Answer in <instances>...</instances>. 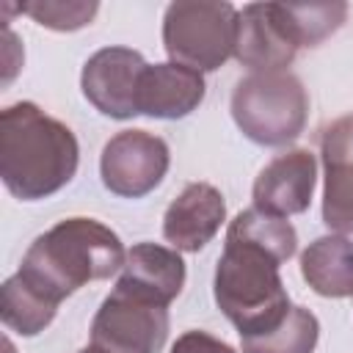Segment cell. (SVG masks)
Returning a JSON list of instances; mask_svg holds the SVG:
<instances>
[{
    "label": "cell",
    "instance_id": "cell-21",
    "mask_svg": "<svg viewBox=\"0 0 353 353\" xmlns=\"http://www.w3.org/2000/svg\"><path fill=\"white\" fill-rule=\"evenodd\" d=\"M171 353H234V347L207 331H185L174 342Z\"/></svg>",
    "mask_w": 353,
    "mask_h": 353
},
{
    "label": "cell",
    "instance_id": "cell-12",
    "mask_svg": "<svg viewBox=\"0 0 353 353\" xmlns=\"http://www.w3.org/2000/svg\"><path fill=\"white\" fill-rule=\"evenodd\" d=\"M226 221V201L210 182H190L163 215V237L176 251H201Z\"/></svg>",
    "mask_w": 353,
    "mask_h": 353
},
{
    "label": "cell",
    "instance_id": "cell-17",
    "mask_svg": "<svg viewBox=\"0 0 353 353\" xmlns=\"http://www.w3.org/2000/svg\"><path fill=\"white\" fill-rule=\"evenodd\" d=\"M226 237L251 243V245L268 251L270 256H276L279 262H287L298 248V234H295L292 223L287 218L268 215L256 207L237 212L226 229Z\"/></svg>",
    "mask_w": 353,
    "mask_h": 353
},
{
    "label": "cell",
    "instance_id": "cell-6",
    "mask_svg": "<svg viewBox=\"0 0 353 353\" xmlns=\"http://www.w3.org/2000/svg\"><path fill=\"white\" fill-rule=\"evenodd\" d=\"M168 339V306L113 290L94 314L91 345L105 353H160Z\"/></svg>",
    "mask_w": 353,
    "mask_h": 353
},
{
    "label": "cell",
    "instance_id": "cell-1",
    "mask_svg": "<svg viewBox=\"0 0 353 353\" xmlns=\"http://www.w3.org/2000/svg\"><path fill=\"white\" fill-rule=\"evenodd\" d=\"M80 160L74 132L33 102L0 113V176L11 196L39 201L72 182Z\"/></svg>",
    "mask_w": 353,
    "mask_h": 353
},
{
    "label": "cell",
    "instance_id": "cell-18",
    "mask_svg": "<svg viewBox=\"0 0 353 353\" xmlns=\"http://www.w3.org/2000/svg\"><path fill=\"white\" fill-rule=\"evenodd\" d=\"M317 336H320L317 317L303 306H292L276 328L259 336H243L240 345L243 353H314Z\"/></svg>",
    "mask_w": 353,
    "mask_h": 353
},
{
    "label": "cell",
    "instance_id": "cell-9",
    "mask_svg": "<svg viewBox=\"0 0 353 353\" xmlns=\"http://www.w3.org/2000/svg\"><path fill=\"white\" fill-rule=\"evenodd\" d=\"M301 44L295 41L284 3H248L237 14L234 58L254 72H284Z\"/></svg>",
    "mask_w": 353,
    "mask_h": 353
},
{
    "label": "cell",
    "instance_id": "cell-15",
    "mask_svg": "<svg viewBox=\"0 0 353 353\" xmlns=\"http://www.w3.org/2000/svg\"><path fill=\"white\" fill-rule=\"evenodd\" d=\"M303 281L323 298L353 295V240L342 234H325L309 243L301 254Z\"/></svg>",
    "mask_w": 353,
    "mask_h": 353
},
{
    "label": "cell",
    "instance_id": "cell-7",
    "mask_svg": "<svg viewBox=\"0 0 353 353\" xmlns=\"http://www.w3.org/2000/svg\"><path fill=\"white\" fill-rule=\"evenodd\" d=\"M168 163L171 154L163 138L146 130H121L105 143L99 174L110 193L121 199H141L163 182Z\"/></svg>",
    "mask_w": 353,
    "mask_h": 353
},
{
    "label": "cell",
    "instance_id": "cell-16",
    "mask_svg": "<svg viewBox=\"0 0 353 353\" xmlns=\"http://www.w3.org/2000/svg\"><path fill=\"white\" fill-rule=\"evenodd\" d=\"M58 306L52 298H47L41 290L28 284L19 273L6 279L0 290V317L6 328L17 331L19 336H36L41 334L58 314Z\"/></svg>",
    "mask_w": 353,
    "mask_h": 353
},
{
    "label": "cell",
    "instance_id": "cell-19",
    "mask_svg": "<svg viewBox=\"0 0 353 353\" xmlns=\"http://www.w3.org/2000/svg\"><path fill=\"white\" fill-rule=\"evenodd\" d=\"M290 30L301 47H317L336 33L347 17L345 3H284Z\"/></svg>",
    "mask_w": 353,
    "mask_h": 353
},
{
    "label": "cell",
    "instance_id": "cell-13",
    "mask_svg": "<svg viewBox=\"0 0 353 353\" xmlns=\"http://www.w3.org/2000/svg\"><path fill=\"white\" fill-rule=\"evenodd\" d=\"M185 287V262L176 248L157 243H138L127 251V262L113 290L141 301L168 306Z\"/></svg>",
    "mask_w": 353,
    "mask_h": 353
},
{
    "label": "cell",
    "instance_id": "cell-2",
    "mask_svg": "<svg viewBox=\"0 0 353 353\" xmlns=\"http://www.w3.org/2000/svg\"><path fill=\"white\" fill-rule=\"evenodd\" d=\"M124 262L127 251L110 226L94 218H66L30 243L17 273L61 303L88 281L110 279Z\"/></svg>",
    "mask_w": 353,
    "mask_h": 353
},
{
    "label": "cell",
    "instance_id": "cell-5",
    "mask_svg": "<svg viewBox=\"0 0 353 353\" xmlns=\"http://www.w3.org/2000/svg\"><path fill=\"white\" fill-rule=\"evenodd\" d=\"M237 8L212 0H176L163 17V47L174 63L215 72L237 44Z\"/></svg>",
    "mask_w": 353,
    "mask_h": 353
},
{
    "label": "cell",
    "instance_id": "cell-3",
    "mask_svg": "<svg viewBox=\"0 0 353 353\" xmlns=\"http://www.w3.org/2000/svg\"><path fill=\"white\" fill-rule=\"evenodd\" d=\"M279 259L268 251L226 237L215 268V303L243 336H259L276 328L290 306V295L279 276Z\"/></svg>",
    "mask_w": 353,
    "mask_h": 353
},
{
    "label": "cell",
    "instance_id": "cell-14",
    "mask_svg": "<svg viewBox=\"0 0 353 353\" xmlns=\"http://www.w3.org/2000/svg\"><path fill=\"white\" fill-rule=\"evenodd\" d=\"M201 72L182 63H146L138 83V113L149 119H185L204 102Z\"/></svg>",
    "mask_w": 353,
    "mask_h": 353
},
{
    "label": "cell",
    "instance_id": "cell-20",
    "mask_svg": "<svg viewBox=\"0 0 353 353\" xmlns=\"http://www.w3.org/2000/svg\"><path fill=\"white\" fill-rule=\"evenodd\" d=\"M19 11L33 17L39 25L50 30H77L91 25L99 6L83 0H36V3H22Z\"/></svg>",
    "mask_w": 353,
    "mask_h": 353
},
{
    "label": "cell",
    "instance_id": "cell-4",
    "mask_svg": "<svg viewBox=\"0 0 353 353\" xmlns=\"http://www.w3.org/2000/svg\"><path fill=\"white\" fill-rule=\"evenodd\" d=\"M232 119L259 146L295 141L309 119V94L290 72H251L232 91Z\"/></svg>",
    "mask_w": 353,
    "mask_h": 353
},
{
    "label": "cell",
    "instance_id": "cell-22",
    "mask_svg": "<svg viewBox=\"0 0 353 353\" xmlns=\"http://www.w3.org/2000/svg\"><path fill=\"white\" fill-rule=\"evenodd\" d=\"M77 353H105V350H99L97 345H88V347H83V350H77Z\"/></svg>",
    "mask_w": 353,
    "mask_h": 353
},
{
    "label": "cell",
    "instance_id": "cell-8",
    "mask_svg": "<svg viewBox=\"0 0 353 353\" xmlns=\"http://www.w3.org/2000/svg\"><path fill=\"white\" fill-rule=\"evenodd\" d=\"M146 61L130 47H102L97 50L80 74L83 97L110 119L138 116V83Z\"/></svg>",
    "mask_w": 353,
    "mask_h": 353
},
{
    "label": "cell",
    "instance_id": "cell-10",
    "mask_svg": "<svg viewBox=\"0 0 353 353\" xmlns=\"http://www.w3.org/2000/svg\"><path fill=\"white\" fill-rule=\"evenodd\" d=\"M325 188L323 223L336 234H353V113L339 116L320 138Z\"/></svg>",
    "mask_w": 353,
    "mask_h": 353
},
{
    "label": "cell",
    "instance_id": "cell-11",
    "mask_svg": "<svg viewBox=\"0 0 353 353\" xmlns=\"http://www.w3.org/2000/svg\"><path fill=\"white\" fill-rule=\"evenodd\" d=\"M317 179V160L309 149H290L273 157L254 182V207L287 218L298 215L312 204Z\"/></svg>",
    "mask_w": 353,
    "mask_h": 353
}]
</instances>
